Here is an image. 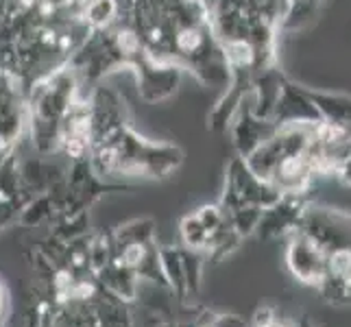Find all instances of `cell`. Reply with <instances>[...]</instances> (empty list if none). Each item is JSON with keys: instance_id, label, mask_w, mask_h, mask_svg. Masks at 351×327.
I'll return each instance as SVG.
<instances>
[{"instance_id": "1", "label": "cell", "mask_w": 351, "mask_h": 327, "mask_svg": "<svg viewBox=\"0 0 351 327\" xmlns=\"http://www.w3.org/2000/svg\"><path fill=\"white\" fill-rule=\"evenodd\" d=\"M79 79L70 66L53 72L51 77L35 83L27 94V120L31 123L33 142L40 151L57 149L59 127L77 101Z\"/></svg>"}, {"instance_id": "2", "label": "cell", "mask_w": 351, "mask_h": 327, "mask_svg": "<svg viewBox=\"0 0 351 327\" xmlns=\"http://www.w3.org/2000/svg\"><path fill=\"white\" fill-rule=\"evenodd\" d=\"M57 147H62L72 160H86L92 147V103L77 99L59 127Z\"/></svg>"}]
</instances>
